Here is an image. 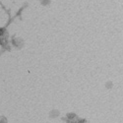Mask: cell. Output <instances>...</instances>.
<instances>
[{"mask_svg":"<svg viewBox=\"0 0 123 123\" xmlns=\"http://www.w3.org/2000/svg\"><path fill=\"white\" fill-rule=\"evenodd\" d=\"M0 123H7V120L5 117H0Z\"/></svg>","mask_w":123,"mask_h":123,"instance_id":"cell-1","label":"cell"}]
</instances>
